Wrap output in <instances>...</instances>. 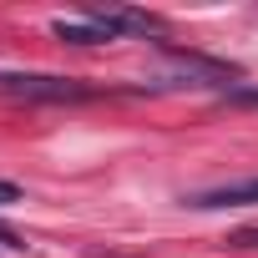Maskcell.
<instances>
[{
	"label": "cell",
	"mask_w": 258,
	"mask_h": 258,
	"mask_svg": "<svg viewBox=\"0 0 258 258\" xmlns=\"http://www.w3.org/2000/svg\"><path fill=\"white\" fill-rule=\"evenodd\" d=\"M0 203H21V187L16 182H0Z\"/></svg>",
	"instance_id": "8992f818"
},
{
	"label": "cell",
	"mask_w": 258,
	"mask_h": 258,
	"mask_svg": "<svg viewBox=\"0 0 258 258\" xmlns=\"http://www.w3.org/2000/svg\"><path fill=\"white\" fill-rule=\"evenodd\" d=\"M233 243H238V248H258V228H238Z\"/></svg>",
	"instance_id": "5b68a950"
},
{
	"label": "cell",
	"mask_w": 258,
	"mask_h": 258,
	"mask_svg": "<svg viewBox=\"0 0 258 258\" xmlns=\"http://www.w3.org/2000/svg\"><path fill=\"white\" fill-rule=\"evenodd\" d=\"M228 96H233V101H248V106H258V91H253V86H228Z\"/></svg>",
	"instance_id": "277c9868"
},
{
	"label": "cell",
	"mask_w": 258,
	"mask_h": 258,
	"mask_svg": "<svg viewBox=\"0 0 258 258\" xmlns=\"http://www.w3.org/2000/svg\"><path fill=\"white\" fill-rule=\"evenodd\" d=\"M0 243H6V248H21V238H16L11 228H0Z\"/></svg>",
	"instance_id": "52a82bcc"
},
{
	"label": "cell",
	"mask_w": 258,
	"mask_h": 258,
	"mask_svg": "<svg viewBox=\"0 0 258 258\" xmlns=\"http://www.w3.org/2000/svg\"><path fill=\"white\" fill-rule=\"evenodd\" d=\"M0 96L16 101H81L86 86L71 76H41V71H0Z\"/></svg>",
	"instance_id": "6da1fadb"
},
{
	"label": "cell",
	"mask_w": 258,
	"mask_h": 258,
	"mask_svg": "<svg viewBox=\"0 0 258 258\" xmlns=\"http://www.w3.org/2000/svg\"><path fill=\"white\" fill-rule=\"evenodd\" d=\"M51 31H56L61 41H71V46H101V41H111V36H106L91 16H86V21H56Z\"/></svg>",
	"instance_id": "3957f363"
},
{
	"label": "cell",
	"mask_w": 258,
	"mask_h": 258,
	"mask_svg": "<svg viewBox=\"0 0 258 258\" xmlns=\"http://www.w3.org/2000/svg\"><path fill=\"white\" fill-rule=\"evenodd\" d=\"M248 203H258V177H248V182H223V187H208V192H192V198H187V208H198V213L248 208Z\"/></svg>",
	"instance_id": "7a4b0ae2"
}]
</instances>
